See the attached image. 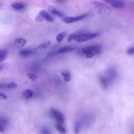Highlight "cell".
Masks as SVG:
<instances>
[{
    "label": "cell",
    "instance_id": "obj_25",
    "mask_svg": "<svg viewBox=\"0 0 134 134\" xmlns=\"http://www.w3.org/2000/svg\"><path fill=\"white\" fill-rule=\"evenodd\" d=\"M77 34H70L68 37L67 40L68 42H71L73 40H74Z\"/></svg>",
    "mask_w": 134,
    "mask_h": 134
},
{
    "label": "cell",
    "instance_id": "obj_8",
    "mask_svg": "<svg viewBox=\"0 0 134 134\" xmlns=\"http://www.w3.org/2000/svg\"><path fill=\"white\" fill-rule=\"evenodd\" d=\"M87 16V14H85L77 16L67 17L63 19V20L66 23H71L81 20Z\"/></svg>",
    "mask_w": 134,
    "mask_h": 134
},
{
    "label": "cell",
    "instance_id": "obj_20",
    "mask_svg": "<svg viewBox=\"0 0 134 134\" xmlns=\"http://www.w3.org/2000/svg\"><path fill=\"white\" fill-rule=\"evenodd\" d=\"M51 43L50 41H47L40 44L38 46V47L41 49H46L51 45Z\"/></svg>",
    "mask_w": 134,
    "mask_h": 134
},
{
    "label": "cell",
    "instance_id": "obj_3",
    "mask_svg": "<svg viewBox=\"0 0 134 134\" xmlns=\"http://www.w3.org/2000/svg\"><path fill=\"white\" fill-rule=\"evenodd\" d=\"M99 35V34L96 33L77 34L74 40L78 42L81 43L93 39Z\"/></svg>",
    "mask_w": 134,
    "mask_h": 134
},
{
    "label": "cell",
    "instance_id": "obj_29",
    "mask_svg": "<svg viewBox=\"0 0 134 134\" xmlns=\"http://www.w3.org/2000/svg\"><path fill=\"white\" fill-rule=\"evenodd\" d=\"M132 4H133V5L134 7V2Z\"/></svg>",
    "mask_w": 134,
    "mask_h": 134
},
{
    "label": "cell",
    "instance_id": "obj_27",
    "mask_svg": "<svg viewBox=\"0 0 134 134\" xmlns=\"http://www.w3.org/2000/svg\"><path fill=\"white\" fill-rule=\"evenodd\" d=\"M127 52L129 54H134V46L129 48L127 50Z\"/></svg>",
    "mask_w": 134,
    "mask_h": 134
},
{
    "label": "cell",
    "instance_id": "obj_26",
    "mask_svg": "<svg viewBox=\"0 0 134 134\" xmlns=\"http://www.w3.org/2000/svg\"><path fill=\"white\" fill-rule=\"evenodd\" d=\"M17 84L14 82L10 83L7 86V87L9 89L15 88L17 87Z\"/></svg>",
    "mask_w": 134,
    "mask_h": 134
},
{
    "label": "cell",
    "instance_id": "obj_22",
    "mask_svg": "<svg viewBox=\"0 0 134 134\" xmlns=\"http://www.w3.org/2000/svg\"><path fill=\"white\" fill-rule=\"evenodd\" d=\"M100 80L103 86L105 88L107 87L108 86V84L105 77L102 76H100Z\"/></svg>",
    "mask_w": 134,
    "mask_h": 134
},
{
    "label": "cell",
    "instance_id": "obj_14",
    "mask_svg": "<svg viewBox=\"0 0 134 134\" xmlns=\"http://www.w3.org/2000/svg\"><path fill=\"white\" fill-rule=\"evenodd\" d=\"M33 53L32 50L29 49H23L19 52V55L22 57H27L31 55Z\"/></svg>",
    "mask_w": 134,
    "mask_h": 134
},
{
    "label": "cell",
    "instance_id": "obj_17",
    "mask_svg": "<svg viewBox=\"0 0 134 134\" xmlns=\"http://www.w3.org/2000/svg\"><path fill=\"white\" fill-rule=\"evenodd\" d=\"M55 127L57 130L60 134H66V130L62 125L57 123L55 125Z\"/></svg>",
    "mask_w": 134,
    "mask_h": 134
},
{
    "label": "cell",
    "instance_id": "obj_18",
    "mask_svg": "<svg viewBox=\"0 0 134 134\" xmlns=\"http://www.w3.org/2000/svg\"><path fill=\"white\" fill-rule=\"evenodd\" d=\"M67 35L66 32H63L57 35L56 37V40L58 43L61 42Z\"/></svg>",
    "mask_w": 134,
    "mask_h": 134
},
{
    "label": "cell",
    "instance_id": "obj_28",
    "mask_svg": "<svg viewBox=\"0 0 134 134\" xmlns=\"http://www.w3.org/2000/svg\"><path fill=\"white\" fill-rule=\"evenodd\" d=\"M0 97L1 99H6L7 98V97L6 95L2 93H0Z\"/></svg>",
    "mask_w": 134,
    "mask_h": 134
},
{
    "label": "cell",
    "instance_id": "obj_11",
    "mask_svg": "<svg viewBox=\"0 0 134 134\" xmlns=\"http://www.w3.org/2000/svg\"><path fill=\"white\" fill-rule=\"evenodd\" d=\"M75 47L72 46H65L58 49L57 52L58 53L61 54L71 52L74 50Z\"/></svg>",
    "mask_w": 134,
    "mask_h": 134
},
{
    "label": "cell",
    "instance_id": "obj_9",
    "mask_svg": "<svg viewBox=\"0 0 134 134\" xmlns=\"http://www.w3.org/2000/svg\"><path fill=\"white\" fill-rule=\"evenodd\" d=\"M47 8L49 12L54 15L60 17H63L64 16L63 14L52 6L48 5Z\"/></svg>",
    "mask_w": 134,
    "mask_h": 134
},
{
    "label": "cell",
    "instance_id": "obj_21",
    "mask_svg": "<svg viewBox=\"0 0 134 134\" xmlns=\"http://www.w3.org/2000/svg\"><path fill=\"white\" fill-rule=\"evenodd\" d=\"M61 74L63 75L64 80L66 82L70 81L71 78L70 73L68 72H62Z\"/></svg>",
    "mask_w": 134,
    "mask_h": 134
},
{
    "label": "cell",
    "instance_id": "obj_2",
    "mask_svg": "<svg viewBox=\"0 0 134 134\" xmlns=\"http://www.w3.org/2000/svg\"><path fill=\"white\" fill-rule=\"evenodd\" d=\"M91 3L102 14L109 15L112 12L111 9L103 3L96 1H93Z\"/></svg>",
    "mask_w": 134,
    "mask_h": 134
},
{
    "label": "cell",
    "instance_id": "obj_12",
    "mask_svg": "<svg viewBox=\"0 0 134 134\" xmlns=\"http://www.w3.org/2000/svg\"><path fill=\"white\" fill-rule=\"evenodd\" d=\"M11 6L15 9L20 10L24 9L25 6V4L22 2H16L12 4Z\"/></svg>",
    "mask_w": 134,
    "mask_h": 134
},
{
    "label": "cell",
    "instance_id": "obj_4",
    "mask_svg": "<svg viewBox=\"0 0 134 134\" xmlns=\"http://www.w3.org/2000/svg\"><path fill=\"white\" fill-rule=\"evenodd\" d=\"M35 19L38 22H41L44 20L51 22L53 21V18L47 11L42 10L36 16Z\"/></svg>",
    "mask_w": 134,
    "mask_h": 134
},
{
    "label": "cell",
    "instance_id": "obj_24",
    "mask_svg": "<svg viewBox=\"0 0 134 134\" xmlns=\"http://www.w3.org/2000/svg\"><path fill=\"white\" fill-rule=\"evenodd\" d=\"M27 77L32 81H35L37 78L36 75L34 73H28L26 74Z\"/></svg>",
    "mask_w": 134,
    "mask_h": 134
},
{
    "label": "cell",
    "instance_id": "obj_19",
    "mask_svg": "<svg viewBox=\"0 0 134 134\" xmlns=\"http://www.w3.org/2000/svg\"><path fill=\"white\" fill-rule=\"evenodd\" d=\"M7 51L5 49L0 50V62L3 61L5 59L7 53Z\"/></svg>",
    "mask_w": 134,
    "mask_h": 134
},
{
    "label": "cell",
    "instance_id": "obj_1",
    "mask_svg": "<svg viewBox=\"0 0 134 134\" xmlns=\"http://www.w3.org/2000/svg\"><path fill=\"white\" fill-rule=\"evenodd\" d=\"M102 49L101 45L94 44L83 48L82 49V51L85 54L87 57L90 58L96 55L100 54Z\"/></svg>",
    "mask_w": 134,
    "mask_h": 134
},
{
    "label": "cell",
    "instance_id": "obj_6",
    "mask_svg": "<svg viewBox=\"0 0 134 134\" xmlns=\"http://www.w3.org/2000/svg\"><path fill=\"white\" fill-rule=\"evenodd\" d=\"M94 117L93 115L87 114L83 116L82 123L87 127H90L94 121Z\"/></svg>",
    "mask_w": 134,
    "mask_h": 134
},
{
    "label": "cell",
    "instance_id": "obj_15",
    "mask_svg": "<svg viewBox=\"0 0 134 134\" xmlns=\"http://www.w3.org/2000/svg\"><path fill=\"white\" fill-rule=\"evenodd\" d=\"M33 94V92L32 90L29 89H27L23 92L22 96L26 99H28L32 96Z\"/></svg>",
    "mask_w": 134,
    "mask_h": 134
},
{
    "label": "cell",
    "instance_id": "obj_5",
    "mask_svg": "<svg viewBox=\"0 0 134 134\" xmlns=\"http://www.w3.org/2000/svg\"><path fill=\"white\" fill-rule=\"evenodd\" d=\"M50 114L52 117L57 121V123L61 125L63 124L64 122V117L59 111L53 108L51 110Z\"/></svg>",
    "mask_w": 134,
    "mask_h": 134
},
{
    "label": "cell",
    "instance_id": "obj_23",
    "mask_svg": "<svg viewBox=\"0 0 134 134\" xmlns=\"http://www.w3.org/2000/svg\"><path fill=\"white\" fill-rule=\"evenodd\" d=\"M40 131L41 134H51L50 130L48 128L46 127L42 128Z\"/></svg>",
    "mask_w": 134,
    "mask_h": 134
},
{
    "label": "cell",
    "instance_id": "obj_10",
    "mask_svg": "<svg viewBox=\"0 0 134 134\" xmlns=\"http://www.w3.org/2000/svg\"><path fill=\"white\" fill-rule=\"evenodd\" d=\"M14 44L18 47H23L25 46L27 43L26 40L23 38H18L15 40Z\"/></svg>",
    "mask_w": 134,
    "mask_h": 134
},
{
    "label": "cell",
    "instance_id": "obj_13",
    "mask_svg": "<svg viewBox=\"0 0 134 134\" xmlns=\"http://www.w3.org/2000/svg\"><path fill=\"white\" fill-rule=\"evenodd\" d=\"M8 120L5 118H2L0 119V130L1 132H3L5 130L8 125Z\"/></svg>",
    "mask_w": 134,
    "mask_h": 134
},
{
    "label": "cell",
    "instance_id": "obj_7",
    "mask_svg": "<svg viewBox=\"0 0 134 134\" xmlns=\"http://www.w3.org/2000/svg\"><path fill=\"white\" fill-rule=\"evenodd\" d=\"M104 1L115 8H122L125 5L124 1L121 0H105Z\"/></svg>",
    "mask_w": 134,
    "mask_h": 134
},
{
    "label": "cell",
    "instance_id": "obj_16",
    "mask_svg": "<svg viewBox=\"0 0 134 134\" xmlns=\"http://www.w3.org/2000/svg\"><path fill=\"white\" fill-rule=\"evenodd\" d=\"M81 122L80 121H77L75 123L74 130L75 134H79L80 129Z\"/></svg>",
    "mask_w": 134,
    "mask_h": 134
}]
</instances>
